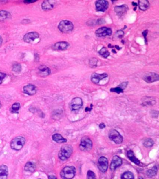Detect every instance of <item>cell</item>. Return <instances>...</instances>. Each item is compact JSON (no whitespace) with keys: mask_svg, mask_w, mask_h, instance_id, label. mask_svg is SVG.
<instances>
[{"mask_svg":"<svg viewBox=\"0 0 159 179\" xmlns=\"http://www.w3.org/2000/svg\"><path fill=\"white\" fill-rule=\"evenodd\" d=\"M122 160L120 157L115 156L113 157L111 163L110 165V169L114 171L116 168L122 165Z\"/></svg>","mask_w":159,"mask_h":179,"instance_id":"17","label":"cell"},{"mask_svg":"<svg viewBox=\"0 0 159 179\" xmlns=\"http://www.w3.org/2000/svg\"><path fill=\"white\" fill-rule=\"evenodd\" d=\"M87 178V179H96L95 174L92 171H88Z\"/></svg>","mask_w":159,"mask_h":179,"instance_id":"34","label":"cell"},{"mask_svg":"<svg viewBox=\"0 0 159 179\" xmlns=\"http://www.w3.org/2000/svg\"><path fill=\"white\" fill-rule=\"evenodd\" d=\"M72 153V147L71 145H66L63 146L59 153V158L61 160H67Z\"/></svg>","mask_w":159,"mask_h":179,"instance_id":"1","label":"cell"},{"mask_svg":"<svg viewBox=\"0 0 159 179\" xmlns=\"http://www.w3.org/2000/svg\"><path fill=\"white\" fill-rule=\"evenodd\" d=\"M76 169L73 166H67L62 170L60 176L63 179H72L75 175Z\"/></svg>","mask_w":159,"mask_h":179,"instance_id":"3","label":"cell"},{"mask_svg":"<svg viewBox=\"0 0 159 179\" xmlns=\"http://www.w3.org/2000/svg\"><path fill=\"white\" fill-rule=\"evenodd\" d=\"M20 107V104L18 102H16L12 105L11 108H10V111L12 113H14V114L18 113Z\"/></svg>","mask_w":159,"mask_h":179,"instance_id":"27","label":"cell"},{"mask_svg":"<svg viewBox=\"0 0 159 179\" xmlns=\"http://www.w3.org/2000/svg\"><path fill=\"white\" fill-rule=\"evenodd\" d=\"M51 74V70L45 65H41L38 68L37 74L42 78H45Z\"/></svg>","mask_w":159,"mask_h":179,"instance_id":"13","label":"cell"},{"mask_svg":"<svg viewBox=\"0 0 159 179\" xmlns=\"http://www.w3.org/2000/svg\"><path fill=\"white\" fill-rule=\"evenodd\" d=\"M142 78L147 83H153L159 80V74L154 72H147L144 74Z\"/></svg>","mask_w":159,"mask_h":179,"instance_id":"7","label":"cell"},{"mask_svg":"<svg viewBox=\"0 0 159 179\" xmlns=\"http://www.w3.org/2000/svg\"><path fill=\"white\" fill-rule=\"evenodd\" d=\"M138 4L140 9L141 10L145 11L149 7V3L147 0H140L138 1Z\"/></svg>","mask_w":159,"mask_h":179,"instance_id":"24","label":"cell"},{"mask_svg":"<svg viewBox=\"0 0 159 179\" xmlns=\"http://www.w3.org/2000/svg\"><path fill=\"white\" fill-rule=\"evenodd\" d=\"M8 174V167L5 165L0 166V179H7Z\"/></svg>","mask_w":159,"mask_h":179,"instance_id":"21","label":"cell"},{"mask_svg":"<svg viewBox=\"0 0 159 179\" xmlns=\"http://www.w3.org/2000/svg\"><path fill=\"white\" fill-rule=\"evenodd\" d=\"M128 84L127 82H124L120 84L116 88H112L110 89V91L112 92H115L118 94H120L123 92V90L127 87V85Z\"/></svg>","mask_w":159,"mask_h":179,"instance_id":"20","label":"cell"},{"mask_svg":"<svg viewBox=\"0 0 159 179\" xmlns=\"http://www.w3.org/2000/svg\"><path fill=\"white\" fill-rule=\"evenodd\" d=\"M127 155L130 160L135 163L136 165H139L140 164V161L138 159H137L134 155V153L132 151H129L127 153Z\"/></svg>","mask_w":159,"mask_h":179,"instance_id":"26","label":"cell"},{"mask_svg":"<svg viewBox=\"0 0 159 179\" xmlns=\"http://www.w3.org/2000/svg\"><path fill=\"white\" fill-rule=\"evenodd\" d=\"M52 140L58 143H63L67 141V140L63 137L61 134H54L52 135Z\"/></svg>","mask_w":159,"mask_h":179,"instance_id":"23","label":"cell"},{"mask_svg":"<svg viewBox=\"0 0 159 179\" xmlns=\"http://www.w3.org/2000/svg\"><path fill=\"white\" fill-rule=\"evenodd\" d=\"M23 92L29 96H33L36 93V88L34 85L32 84L25 85L23 88Z\"/></svg>","mask_w":159,"mask_h":179,"instance_id":"18","label":"cell"},{"mask_svg":"<svg viewBox=\"0 0 159 179\" xmlns=\"http://www.w3.org/2000/svg\"><path fill=\"white\" fill-rule=\"evenodd\" d=\"M121 179H134V176L130 172H126L121 176Z\"/></svg>","mask_w":159,"mask_h":179,"instance_id":"31","label":"cell"},{"mask_svg":"<svg viewBox=\"0 0 159 179\" xmlns=\"http://www.w3.org/2000/svg\"><path fill=\"white\" fill-rule=\"evenodd\" d=\"M107 76L108 74L107 73L98 74V73H93L91 75V81L94 84H98L101 80L105 78Z\"/></svg>","mask_w":159,"mask_h":179,"instance_id":"14","label":"cell"},{"mask_svg":"<svg viewBox=\"0 0 159 179\" xmlns=\"http://www.w3.org/2000/svg\"><path fill=\"white\" fill-rule=\"evenodd\" d=\"M92 147V142L87 136H84L80 140V150L83 151H89Z\"/></svg>","mask_w":159,"mask_h":179,"instance_id":"5","label":"cell"},{"mask_svg":"<svg viewBox=\"0 0 159 179\" xmlns=\"http://www.w3.org/2000/svg\"><path fill=\"white\" fill-rule=\"evenodd\" d=\"M112 34V30L111 29L105 27L100 28L95 31V34L98 37H104L105 36H111Z\"/></svg>","mask_w":159,"mask_h":179,"instance_id":"10","label":"cell"},{"mask_svg":"<svg viewBox=\"0 0 159 179\" xmlns=\"http://www.w3.org/2000/svg\"><path fill=\"white\" fill-rule=\"evenodd\" d=\"M124 34V32L123 31L121 30H118L116 33L115 36L118 38H121V37H123Z\"/></svg>","mask_w":159,"mask_h":179,"instance_id":"35","label":"cell"},{"mask_svg":"<svg viewBox=\"0 0 159 179\" xmlns=\"http://www.w3.org/2000/svg\"><path fill=\"white\" fill-rule=\"evenodd\" d=\"M128 9V6L124 4L120 6H115L114 8V10L118 16H122L126 14Z\"/></svg>","mask_w":159,"mask_h":179,"instance_id":"19","label":"cell"},{"mask_svg":"<svg viewBox=\"0 0 159 179\" xmlns=\"http://www.w3.org/2000/svg\"><path fill=\"white\" fill-rule=\"evenodd\" d=\"M83 106V101L81 98H74L70 104V108L71 110L73 111H78Z\"/></svg>","mask_w":159,"mask_h":179,"instance_id":"9","label":"cell"},{"mask_svg":"<svg viewBox=\"0 0 159 179\" xmlns=\"http://www.w3.org/2000/svg\"><path fill=\"white\" fill-rule=\"evenodd\" d=\"M1 102H0V108H1Z\"/></svg>","mask_w":159,"mask_h":179,"instance_id":"41","label":"cell"},{"mask_svg":"<svg viewBox=\"0 0 159 179\" xmlns=\"http://www.w3.org/2000/svg\"><path fill=\"white\" fill-rule=\"evenodd\" d=\"M108 135L110 140L117 144H120L123 141L122 136L116 130H112L110 131Z\"/></svg>","mask_w":159,"mask_h":179,"instance_id":"6","label":"cell"},{"mask_svg":"<svg viewBox=\"0 0 159 179\" xmlns=\"http://www.w3.org/2000/svg\"><path fill=\"white\" fill-rule=\"evenodd\" d=\"M56 5V1H44L42 3L41 7L43 10L48 11L52 10Z\"/></svg>","mask_w":159,"mask_h":179,"instance_id":"16","label":"cell"},{"mask_svg":"<svg viewBox=\"0 0 159 179\" xmlns=\"http://www.w3.org/2000/svg\"><path fill=\"white\" fill-rule=\"evenodd\" d=\"M58 28L62 32L67 33L72 31L74 29V25L71 21L63 20L59 23Z\"/></svg>","mask_w":159,"mask_h":179,"instance_id":"4","label":"cell"},{"mask_svg":"<svg viewBox=\"0 0 159 179\" xmlns=\"http://www.w3.org/2000/svg\"><path fill=\"white\" fill-rule=\"evenodd\" d=\"M39 33L36 32H31L26 34L23 37V40L26 43H32L36 39H38L39 37Z\"/></svg>","mask_w":159,"mask_h":179,"instance_id":"8","label":"cell"},{"mask_svg":"<svg viewBox=\"0 0 159 179\" xmlns=\"http://www.w3.org/2000/svg\"><path fill=\"white\" fill-rule=\"evenodd\" d=\"M157 172V168L156 167H154L151 169L148 170L147 172V174L148 176L152 177L156 176Z\"/></svg>","mask_w":159,"mask_h":179,"instance_id":"30","label":"cell"},{"mask_svg":"<svg viewBox=\"0 0 159 179\" xmlns=\"http://www.w3.org/2000/svg\"><path fill=\"white\" fill-rule=\"evenodd\" d=\"M25 138L22 136H17L11 140V148L14 150L19 151L23 148L25 143Z\"/></svg>","mask_w":159,"mask_h":179,"instance_id":"2","label":"cell"},{"mask_svg":"<svg viewBox=\"0 0 159 179\" xmlns=\"http://www.w3.org/2000/svg\"><path fill=\"white\" fill-rule=\"evenodd\" d=\"M99 127L101 129H103V128H104L105 127V125L104 124V123H101L99 125Z\"/></svg>","mask_w":159,"mask_h":179,"instance_id":"38","label":"cell"},{"mask_svg":"<svg viewBox=\"0 0 159 179\" xmlns=\"http://www.w3.org/2000/svg\"><path fill=\"white\" fill-rule=\"evenodd\" d=\"M95 6L97 11L105 12L108 8L109 3L107 1L99 0L95 2Z\"/></svg>","mask_w":159,"mask_h":179,"instance_id":"12","label":"cell"},{"mask_svg":"<svg viewBox=\"0 0 159 179\" xmlns=\"http://www.w3.org/2000/svg\"><path fill=\"white\" fill-rule=\"evenodd\" d=\"M22 66L19 63H15L12 66V71L14 73L19 74L22 71Z\"/></svg>","mask_w":159,"mask_h":179,"instance_id":"29","label":"cell"},{"mask_svg":"<svg viewBox=\"0 0 159 179\" xmlns=\"http://www.w3.org/2000/svg\"><path fill=\"white\" fill-rule=\"evenodd\" d=\"M99 55H101L102 56H103L104 58H107L110 56V53L105 47H103L98 52Z\"/></svg>","mask_w":159,"mask_h":179,"instance_id":"28","label":"cell"},{"mask_svg":"<svg viewBox=\"0 0 159 179\" xmlns=\"http://www.w3.org/2000/svg\"><path fill=\"white\" fill-rule=\"evenodd\" d=\"M98 166L100 171L102 173H105L107 170L108 161L107 159L105 157H101L98 159Z\"/></svg>","mask_w":159,"mask_h":179,"instance_id":"11","label":"cell"},{"mask_svg":"<svg viewBox=\"0 0 159 179\" xmlns=\"http://www.w3.org/2000/svg\"><path fill=\"white\" fill-rule=\"evenodd\" d=\"M3 39L1 36H0V47L1 46V45L3 44Z\"/></svg>","mask_w":159,"mask_h":179,"instance_id":"40","label":"cell"},{"mask_svg":"<svg viewBox=\"0 0 159 179\" xmlns=\"http://www.w3.org/2000/svg\"><path fill=\"white\" fill-rule=\"evenodd\" d=\"M49 179H57L56 177L53 175H50L49 176Z\"/></svg>","mask_w":159,"mask_h":179,"instance_id":"39","label":"cell"},{"mask_svg":"<svg viewBox=\"0 0 159 179\" xmlns=\"http://www.w3.org/2000/svg\"><path fill=\"white\" fill-rule=\"evenodd\" d=\"M36 169V166L35 164L31 162L30 161L28 162L26 164H25V167H24V170L25 171H28V172H34Z\"/></svg>","mask_w":159,"mask_h":179,"instance_id":"25","label":"cell"},{"mask_svg":"<svg viewBox=\"0 0 159 179\" xmlns=\"http://www.w3.org/2000/svg\"><path fill=\"white\" fill-rule=\"evenodd\" d=\"M11 15L10 12L5 10L0 11V22H5L8 19L11 18Z\"/></svg>","mask_w":159,"mask_h":179,"instance_id":"22","label":"cell"},{"mask_svg":"<svg viewBox=\"0 0 159 179\" xmlns=\"http://www.w3.org/2000/svg\"><path fill=\"white\" fill-rule=\"evenodd\" d=\"M6 76V74L0 72V85L3 83L4 79L5 78Z\"/></svg>","mask_w":159,"mask_h":179,"instance_id":"36","label":"cell"},{"mask_svg":"<svg viewBox=\"0 0 159 179\" xmlns=\"http://www.w3.org/2000/svg\"><path fill=\"white\" fill-rule=\"evenodd\" d=\"M69 46L68 43L65 41L58 42L52 47L53 50H65Z\"/></svg>","mask_w":159,"mask_h":179,"instance_id":"15","label":"cell"},{"mask_svg":"<svg viewBox=\"0 0 159 179\" xmlns=\"http://www.w3.org/2000/svg\"><path fill=\"white\" fill-rule=\"evenodd\" d=\"M36 1H23V3L26 4H30L35 3Z\"/></svg>","mask_w":159,"mask_h":179,"instance_id":"37","label":"cell"},{"mask_svg":"<svg viewBox=\"0 0 159 179\" xmlns=\"http://www.w3.org/2000/svg\"></svg>","mask_w":159,"mask_h":179,"instance_id":"42","label":"cell"},{"mask_svg":"<svg viewBox=\"0 0 159 179\" xmlns=\"http://www.w3.org/2000/svg\"><path fill=\"white\" fill-rule=\"evenodd\" d=\"M98 60L95 58H92L89 61V65L90 66L92 67H96L97 66Z\"/></svg>","mask_w":159,"mask_h":179,"instance_id":"33","label":"cell"},{"mask_svg":"<svg viewBox=\"0 0 159 179\" xmlns=\"http://www.w3.org/2000/svg\"><path fill=\"white\" fill-rule=\"evenodd\" d=\"M154 142L151 138H147L144 142V145L147 147H149L153 146Z\"/></svg>","mask_w":159,"mask_h":179,"instance_id":"32","label":"cell"}]
</instances>
